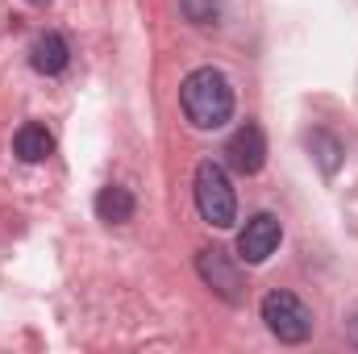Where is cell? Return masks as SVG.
<instances>
[{"label": "cell", "mask_w": 358, "mask_h": 354, "mask_svg": "<svg viewBox=\"0 0 358 354\" xmlns=\"http://www.w3.org/2000/svg\"><path fill=\"white\" fill-rule=\"evenodd\" d=\"M279 238H283V225H279L271 213H259V217H250L246 229L238 234V255H242L246 263H267L271 255H275V246H279Z\"/></svg>", "instance_id": "obj_6"}, {"label": "cell", "mask_w": 358, "mask_h": 354, "mask_svg": "<svg viewBox=\"0 0 358 354\" xmlns=\"http://www.w3.org/2000/svg\"><path fill=\"white\" fill-rule=\"evenodd\" d=\"M196 271H200V279H204L221 300H229V304H242V300H246V279H242V271L234 267V259H229L221 246L200 250V255H196Z\"/></svg>", "instance_id": "obj_4"}, {"label": "cell", "mask_w": 358, "mask_h": 354, "mask_svg": "<svg viewBox=\"0 0 358 354\" xmlns=\"http://www.w3.org/2000/svg\"><path fill=\"white\" fill-rule=\"evenodd\" d=\"M225 163H229L238 176H259V171H263V163H267V138H263V129H259L255 121H246L242 129L229 134V142H225Z\"/></svg>", "instance_id": "obj_5"}, {"label": "cell", "mask_w": 358, "mask_h": 354, "mask_svg": "<svg viewBox=\"0 0 358 354\" xmlns=\"http://www.w3.org/2000/svg\"><path fill=\"white\" fill-rule=\"evenodd\" d=\"M196 208H200V217H204L208 225H217V229H229L234 217H238V196H234V187H229V176H225V167L213 163V159H204V163L196 167Z\"/></svg>", "instance_id": "obj_2"}, {"label": "cell", "mask_w": 358, "mask_h": 354, "mask_svg": "<svg viewBox=\"0 0 358 354\" xmlns=\"http://www.w3.org/2000/svg\"><path fill=\"white\" fill-rule=\"evenodd\" d=\"M308 150H313V159L321 163V171H325V176H334V171H338V163H342V155H346V150H342V142H338L334 134H325V129H313V134H308Z\"/></svg>", "instance_id": "obj_10"}, {"label": "cell", "mask_w": 358, "mask_h": 354, "mask_svg": "<svg viewBox=\"0 0 358 354\" xmlns=\"http://www.w3.org/2000/svg\"><path fill=\"white\" fill-rule=\"evenodd\" d=\"M179 8L192 25H213L221 13V0H179Z\"/></svg>", "instance_id": "obj_11"}, {"label": "cell", "mask_w": 358, "mask_h": 354, "mask_svg": "<svg viewBox=\"0 0 358 354\" xmlns=\"http://www.w3.org/2000/svg\"><path fill=\"white\" fill-rule=\"evenodd\" d=\"M96 217L108 221V225H125V221L134 217V196H129L125 187H117V183L100 187V192H96Z\"/></svg>", "instance_id": "obj_9"}, {"label": "cell", "mask_w": 358, "mask_h": 354, "mask_svg": "<svg viewBox=\"0 0 358 354\" xmlns=\"http://www.w3.org/2000/svg\"><path fill=\"white\" fill-rule=\"evenodd\" d=\"M350 338H355V342H358V317H355V321H350Z\"/></svg>", "instance_id": "obj_12"}, {"label": "cell", "mask_w": 358, "mask_h": 354, "mask_svg": "<svg viewBox=\"0 0 358 354\" xmlns=\"http://www.w3.org/2000/svg\"><path fill=\"white\" fill-rule=\"evenodd\" d=\"M263 321H267L271 334L279 342H287V346H300V342L313 338V309L300 296H292V292H267L263 296Z\"/></svg>", "instance_id": "obj_3"}, {"label": "cell", "mask_w": 358, "mask_h": 354, "mask_svg": "<svg viewBox=\"0 0 358 354\" xmlns=\"http://www.w3.org/2000/svg\"><path fill=\"white\" fill-rule=\"evenodd\" d=\"M29 4H50V0H29Z\"/></svg>", "instance_id": "obj_13"}, {"label": "cell", "mask_w": 358, "mask_h": 354, "mask_svg": "<svg viewBox=\"0 0 358 354\" xmlns=\"http://www.w3.org/2000/svg\"><path fill=\"white\" fill-rule=\"evenodd\" d=\"M67 63H71V50H67L63 34H42V38H34V46H29V67H34L38 76H59V71H67Z\"/></svg>", "instance_id": "obj_7"}, {"label": "cell", "mask_w": 358, "mask_h": 354, "mask_svg": "<svg viewBox=\"0 0 358 354\" xmlns=\"http://www.w3.org/2000/svg\"><path fill=\"white\" fill-rule=\"evenodd\" d=\"M179 104L196 129H221L234 117V88L217 67H196L179 88Z\"/></svg>", "instance_id": "obj_1"}, {"label": "cell", "mask_w": 358, "mask_h": 354, "mask_svg": "<svg viewBox=\"0 0 358 354\" xmlns=\"http://www.w3.org/2000/svg\"><path fill=\"white\" fill-rule=\"evenodd\" d=\"M13 150H17V159H21V163H42V159H50V155H55V138H50V129H46V125L29 121V125H21V129L13 134Z\"/></svg>", "instance_id": "obj_8"}]
</instances>
